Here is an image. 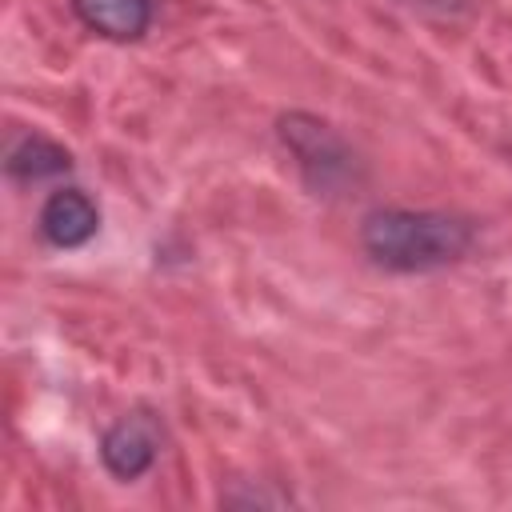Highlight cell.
<instances>
[{
  "label": "cell",
  "mask_w": 512,
  "mask_h": 512,
  "mask_svg": "<svg viewBox=\"0 0 512 512\" xmlns=\"http://www.w3.org/2000/svg\"><path fill=\"white\" fill-rule=\"evenodd\" d=\"M360 244L388 272H436L472 252L476 224L436 208H372L360 224Z\"/></svg>",
  "instance_id": "1"
},
{
  "label": "cell",
  "mask_w": 512,
  "mask_h": 512,
  "mask_svg": "<svg viewBox=\"0 0 512 512\" xmlns=\"http://www.w3.org/2000/svg\"><path fill=\"white\" fill-rule=\"evenodd\" d=\"M276 132H280L284 148L296 156V168H300V176H304V184L312 192L336 196L340 188L356 184V176H360L356 152L320 116H312V112H284L276 120Z\"/></svg>",
  "instance_id": "2"
},
{
  "label": "cell",
  "mask_w": 512,
  "mask_h": 512,
  "mask_svg": "<svg viewBox=\"0 0 512 512\" xmlns=\"http://www.w3.org/2000/svg\"><path fill=\"white\" fill-rule=\"evenodd\" d=\"M160 440H164V432H160L156 416H148V412H128V416H120V420L100 436V460H104V468H108L116 480H140V476L156 464Z\"/></svg>",
  "instance_id": "3"
},
{
  "label": "cell",
  "mask_w": 512,
  "mask_h": 512,
  "mask_svg": "<svg viewBox=\"0 0 512 512\" xmlns=\"http://www.w3.org/2000/svg\"><path fill=\"white\" fill-rule=\"evenodd\" d=\"M100 208L84 188H60L40 208V236L52 248H80L96 236Z\"/></svg>",
  "instance_id": "4"
},
{
  "label": "cell",
  "mask_w": 512,
  "mask_h": 512,
  "mask_svg": "<svg viewBox=\"0 0 512 512\" xmlns=\"http://www.w3.org/2000/svg\"><path fill=\"white\" fill-rule=\"evenodd\" d=\"M72 16L88 32L128 44V40H140L152 28L156 4L152 0H72Z\"/></svg>",
  "instance_id": "5"
},
{
  "label": "cell",
  "mask_w": 512,
  "mask_h": 512,
  "mask_svg": "<svg viewBox=\"0 0 512 512\" xmlns=\"http://www.w3.org/2000/svg\"><path fill=\"white\" fill-rule=\"evenodd\" d=\"M8 176L20 180V184H32V180H48V176H60L72 168V152L40 132L32 136H20L12 148H8V160H4Z\"/></svg>",
  "instance_id": "6"
}]
</instances>
